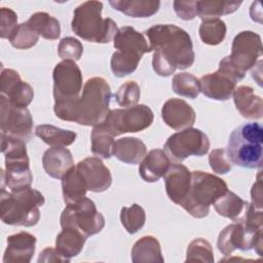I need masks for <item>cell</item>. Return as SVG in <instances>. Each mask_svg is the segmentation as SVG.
<instances>
[{"label":"cell","mask_w":263,"mask_h":263,"mask_svg":"<svg viewBox=\"0 0 263 263\" xmlns=\"http://www.w3.org/2000/svg\"><path fill=\"white\" fill-rule=\"evenodd\" d=\"M144 35L153 51V70L159 76L167 77L177 69L185 70L193 65V44L184 29L172 24H158L146 30Z\"/></svg>","instance_id":"cell-1"},{"label":"cell","mask_w":263,"mask_h":263,"mask_svg":"<svg viewBox=\"0 0 263 263\" xmlns=\"http://www.w3.org/2000/svg\"><path fill=\"white\" fill-rule=\"evenodd\" d=\"M45 202L43 194L31 186L10 192L1 188L0 214L4 224L32 227L40 219L39 206Z\"/></svg>","instance_id":"cell-2"},{"label":"cell","mask_w":263,"mask_h":263,"mask_svg":"<svg viewBox=\"0 0 263 263\" xmlns=\"http://www.w3.org/2000/svg\"><path fill=\"white\" fill-rule=\"evenodd\" d=\"M111 88L102 77L89 78L82 90V95L74 103L68 121L84 126H96L107 117L110 109Z\"/></svg>","instance_id":"cell-3"},{"label":"cell","mask_w":263,"mask_h":263,"mask_svg":"<svg viewBox=\"0 0 263 263\" xmlns=\"http://www.w3.org/2000/svg\"><path fill=\"white\" fill-rule=\"evenodd\" d=\"M226 154L232 164L245 168L262 165L263 128L259 122H248L235 127L228 139Z\"/></svg>","instance_id":"cell-4"},{"label":"cell","mask_w":263,"mask_h":263,"mask_svg":"<svg viewBox=\"0 0 263 263\" xmlns=\"http://www.w3.org/2000/svg\"><path fill=\"white\" fill-rule=\"evenodd\" d=\"M103 3L100 1H85L78 5L71 22L75 35L93 43H109L118 28L112 18L102 17Z\"/></svg>","instance_id":"cell-5"},{"label":"cell","mask_w":263,"mask_h":263,"mask_svg":"<svg viewBox=\"0 0 263 263\" xmlns=\"http://www.w3.org/2000/svg\"><path fill=\"white\" fill-rule=\"evenodd\" d=\"M113 45L116 50L112 53L110 67L113 75L118 78L132 74L143 54L151 51L146 36L129 26L118 29Z\"/></svg>","instance_id":"cell-6"},{"label":"cell","mask_w":263,"mask_h":263,"mask_svg":"<svg viewBox=\"0 0 263 263\" xmlns=\"http://www.w3.org/2000/svg\"><path fill=\"white\" fill-rule=\"evenodd\" d=\"M24 140L1 134V151L5 157V170H1V188L10 191L31 186L33 175Z\"/></svg>","instance_id":"cell-7"},{"label":"cell","mask_w":263,"mask_h":263,"mask_svg":"<svg viewBox=\"0 0 263 263\" xmlns=\"http://www.w3.org/2000/svg\"><path fill=\"white\" fill-rule=\"evenodd\" d=\"M228 190L225 181L202 171L191 172V185L187 196L179 204L194 218L206 217L210 206Z\"/></svg>","instance_id":"cell-8"},{"label":"cell","mask_w":263,"mask_h":263,"mask_svg":"<svg viewBox=\"0 0 263 263\" xmlns=\"http://www.w3.org/2000/svg\"><path fill=\"white\" fill-rule=\"evenodd\" d=\"M53 79V111L57 117L68 121L72 106L82 89V74L75 62L63 61L55 65Z\"/></svg>","instance_id":"cell-9"},{"label":"cell","mask_w":263,"mask_h":263,"mask_svg":"<svg viewBox=\"0 0 263 263\" xmlns=\"http://www.w3.org/2000/svg\"><path fill=\"white\" fill-rule=\"evenodd\" d=\"M154 119L152 110L146 105H135L110 110L105 120L93 126L98 130L117 137L125 133H137L149 127Z\"/></svg>","instance_id":"cell-10"},{"label":"cell","mask_w":263,"mask_h":263,"mask_svg":"<svg viewBox=\"0 0 263 263\" xmlns=\"http://www.w3.org/2000/svg\"><path fill=\"white\" fill-rule=\"evenodd\" d=\"M61 227H74L86 237L102 231L105 226L104 216L97 210L95 202L83 197L75 202L68 203L61 215Z\"/></svg>","instance_id":"cell-11"},{"label":"cell","mask_w":263,"mask_h":263,"mask_svg":"<svg viewBox=\"0 0 263 263\" xmlns=\"http://www.w3.org/2000/svg\"><path fill=\"white\" fill-rule=\"evenodd\" d=\"M163 148L170 159L181 162L191 155H205L210 149V141L200 129L189 127L168 137Z\"/></svg>","instance_id":"cell-12"},{"label":"cell","mask_w":263,"mask_h":263,"mask_svg":"<svg viewBox=\"0 0 263 263\" xmlns=\"http://www.w3.org/2000/svg\"><path fill=\"white\" fill-rule=\"evenodd\" d=\"M263 47L260 35L253 31L238 33L232 42L231 53L227 60L232 68L242 77L252 69L262 55Z\"/></svg>","instance_id":"cell-13"},{"label":"cell","mask_w":263,"mask_h":263,"mask_svg":"<svg viewBox=\"0 0 263 263\" xmlns=\"http://www.w3.org/2000/svg\"><path fill=\"white\" fill-rule=\"evenodd\" d=\"M217 247L224 256L231 255L235 250H255L259 256H262V229L251 231L241 223L234 222L220 232Z\"/></svg>","instance_id":"cell-14"},{"label":"cell","mask_w":263,"mask_h":263,"mask_svg":"<svg viewBox=\"0 0 263 263\" xmlns=\"http://www.w3.org/2000/svg\"><path fill=\"white\" fill-rule=\"evenodd\" d=\"M1 134L28 142L33 136V118L27 108L15 107L4 96H0Z\"/></svg>","instance_id":"cell-15"},{"label":"cell","mask_w":263,"mask_h":263,"mask_svg":"<svg viewBox=\"0 0 263 263\" xmlns=\"http://www.w3.org/2000/svg\"><path fill=\"white\" fill-rule=\"evenodd\" d=\"M0 91L10 104L20 108H27L34 98L33 87L23 81L20 74L13 69H2Z\"/></svg>","instance_id":"cell-16"},{"label":"cell","mask_w":263,"mask_h":263,"mask_svg":"<svg viewBox=\"0 0 263 263\" xmlns=\"http://www.w3.org/2000/svg\"><path fill=\"white\" fill-rule=\"evenodd\" d=\"M75 166L81 175L87 190L99 193L106 191L111 186L112 176L110 170L99 157H86Z\"/></svg>","instance_id":"cell-17"},{"label":"cell","mask_w":263,"mask_h":263,"mask_svg":"<svg viewBox=\"0 0 263 263\" xmlns=\"http://www.w3.org/2000/svg\"><path fill=\"white\" fill-rule=\"evenodd\" d=\"M161 117L166 125L181 130L192 127L196 114L194 109L182 99H168L162 106Z\"/></svg>","instance_id":"cell-18"},{"label":"cell","mask_w":263,"mask_h":263,"mask_svg":"<svg viewBox=\"0 0 263 263\" xmlns=\"http://www.w3.org/2000/svg\"><path fill=\"white\" fill-rule=\"evenodd\" d=\"M3 263H29L35 253L36 237L26 231L7 237Z\"/></svg>","instance_id":"cell-19"},{"label":"cell","mask_w":263,"mask_h":263,"mask_svg":"<svg viewBox=\"0 0 263 263\" xmlns=\"http://www.w3.org/2000/svg\"><path fill=\"white\" fill-rule=\"evenodd\" d=\"M163 179L168 198L176 204H180L189 192L191 172L184 164L174 163L170 165Z\"/></svg>","instance_id":"cell-20"},{"label":"cell","mask_w":263,"mask_h":263,"mask_svg":"<svg viewBox=\"0 0 263 263\" xmlns=\"http://www.w3.org/2000/svg\"><path fill=\"white\" fill-rule=\"evenodd\" d=\"M200 91L216 101L229 100L236 87V81L219 69L214 73L203 75L200 79Z\"/></svg>","instance_id":"cell-21"},{"label":"cell","mask_w":263,"mask_h":263,"mask_svg":"<svg viewBox=\"0 0 263 263\" xmlns=\"http://www.w3.org/2000/svg\"><path fill=\"white\" fill-rule=\"evenodd\" d=\"M42 165L49 177L62 179L74 166V160L71 151L66 147H51L44 152Z\"/></svg>","instance_id":"cell-22"},{"label":"cell","mask_w":263,"mask_h":263,"mask_svg":"<svg viewBox=\"0 0 263 263\" xmlns=\"http://www.w3.org/2000/svg\"><path fill=\"white\" fill-rule=\"evenodd\" d=\"M170 165L171 159L166 153L161 149H153L140 162L139 174L144 181L154 183L165 175Z\"/></svg>","instance_id":"cell-23"},{"label":"cell","mask_w":263,"mask_h":263,"mask_svg":"<svg viewBox=\"0 0 263 263\" xmlns=\"http://www.w3.org/2000/svg\"><path fill=\"white\" fill-rule=\"evenodd\" d=\"M233 101L240 115L248 119H260L263 115V102L261 97L256 96L254 89L248 85L235 87Z\"/></svg>","instance_id":"cell-24"},{"label":"cell","mask_w":263,"mask_h":263,"mask_svg":"<svg viewBox=\"0 0 263 263\" xmlns=\"http://www.w3.org/2000/svg\"><path fill=\"white\" fill-rule=\"evenodd\" d=\"M147 154V147L142 140L135 137H125L116 140L113 144L112 155L128 164H138Z\"/></svg>","instance_id":"cell-25"},{"label":"cell","mask_w":263,"mask_h":263,"mask_svg":"<svg viewBox=\"0 0 263 263\" xmlns=\"http://www.w3.org/2000/svg\"><path fill=\"white\" fill-rule=\"evenodd\" d=\"M249 203L234 192L227 190L215 200L213 205L220 216L231 219L233 222H241L248 211Z\"/></svg>","instance_id":"cell-26"},{"label":"cell","mask_w":263,"mask_h":263,"mask_svg":"<svg viewBox=\"0 0 263 263\" xmlns=\"http://www.w3.org/2000/svg\"><path fill=\"white\" fill-rule=\"evenodd\" d=\"M62 229L55 239V249L63 257L70 260L79 255L87 237L74 227H65Z\"/></svg>","instance_id":"cell-27"},{"label":"cell","mask_w":263,"mask_h":263,"mask_svg":"<svg viewBox=\"0 0 263 263\" xmlns=\"http://www.w3.org/2000/svg\"><path fill=\"white\" fill-rule=\"evenodd\" d=\"M134 263L164 262L159 241L152 235H146L137 240L132 249Z\"/></svg>","instance_id":"cell-28"},{"label":"cell","mask_w":263,"mask_h":263,"mask_svg":"<svg viewBox=\"0 0 263 263\" xmlns=\"http://www.w3.org/2000/svg\"><path fill=\"white\" fill-rule=\"evenodd\" d=\"M109 4L132 17H150L160 7V2L153 0H110Z\"/></svg>","instance_id":"cell-29"},{"label":"cell","mask_w":263,"mask_h":263,"mask_svg":"<svg viewBox=\"0 0 263 263\" xmlns=\"http://www.w3.org/2000/svg\"><path fill=\"white\" fill-rule=\"evenodd\" d=\"M241 1H224V0H204L196 1V15L202 21L210 18H219L221 15L233 13L241 5Z\"/></svg>","instance_id":"cell-30"},{"label":"cell","mask_w":263,"mask_h":263,"mask_svg":"<svg viewBox=\"0 0 263 263\" xmlns=\"http://www.w3.org/2000/svg\"><path fill=\"white\" fill-rule=\"evenodd\" d=\"M35 135L50 147H67L76 140L75 132L63 129L51 124L37 125Z\"/></svg>","instance_id":"cell-31"},{"label":"cell","mask_w":263,"mask_h":263,"mask_svg":"<svg viewBox=\"0 0 263 263\" xmlns=\"http://www.w3.org/2000/svg\"><path fill=\"white\" fill-rule=\"evenodd\" d=\"M61 180L63 198L66 204L85 197L87 188L75 165L71 167Z\"/></svg>","instance_id":"cell-32"},{"label":"cell","mask_w":263,"mask_h":263,"mask_svg":"<svg viewBox=\"0 0 263 263\" xmlns=\"http://www.w3.org/2000/svg\"><path fill=\"white\" fill-rule=\"evenodd\" d=\"M26 23L39 36L45 39L55 40L61 35L60 22L47 12H35L30 16V18Z\"/></svg>","instance_id":"cell-33"},{"label":"cell","mask_w":263,"mask_h":263,"mask_svg":"<svg viewBox=\"0 0 263 263\" xmlns=\"http://www.w3.org/2000/svg\"><path fill=\"white\" fill-rule=\"evenodd\" d=\"M226 25L220 18L203 20L199 26V37L209 45L220 44L226 36Z\"/></svg>","instance_id":"cell-34"},{"label":"cell","mask_w":263,"mask_h":263,"mask_svg":"<svg viewBox=\"0 0 263 263\" xmlns=\"http://www.w3.org/2000/svg\"><path fill=\"white\" fill-rule=\"evenodd\" d=\"M172 88L181 97L195 99L200 92V81L190 73H178L173 77Z\"/></svg>","instance_id":"cell-35"},{"label":"cell","mask_w":263,"mask_h":263,"mask_svg":"<svg viewBox=\"0 0 263 263\" xmlns=\"http://www.w3.org/2000/svg\"><path fill=\"white\" fill-rule=\"evenodd\" d=\"M120 221L125 230L134 234L138 232L146 222V214L144 209L134 203L130 206H123L120 211Z\"/></svg>","instance_id":"cell-36"},{"label":"cell","mask_w":263,"mask_h":263,"mask_svg":"<svg viewBox=\"0 0 263 263\" xmlns=\"http://www.w3.org/2000/svg\"><path fill=\"white\" fill-rule=\"evenodd\" d=\"M8 40L17 49H29L38 42L39 35L27 23H22L12 31Z\"/></svg>","instance_id":"cell-37"},{"label":"cell","mask_w":263,"mask_h":263,"mask_svg":"<svg viewBox=\"0 0 263 263\" xmlns=\"http://www.w3.org/2000/svg\"><path fill=\"white\" fill-rule=\"evenodd\" d=\"M186 262H193V261H201V262H214V253L211 243L201 238L193 239L187 248L186 252Z\"/></svg>","instance_id":"cell-38"},{"label":"cell","mask_w":263,"mask_h":263,"mask_svg":"<svg viewBox=\"0 0 263 263\" xmlns=\"http://www.w3.org/2000/svg\"><path fill=\"white\" fill-rule=\"evenodd\" d=\"M91 152L104 159L110 158L112 156V148L114 144V138L106 133L92 128L91 130Z\"/></svg>","instance_id":"cell-39"},{"label":"cell","mask_w":263,"mask_h":263,"mask_svg":"<svg viewBox=\"0 0 263 263\" xmlns=\"http://www.w3.org/2000/svg\"><path fill=\"white\" fill-rule=\"evenodd\" d=\"M114 97L119 106L123 108L133 107L137 105L140 100V86L136 81H126L118 88Z\"/></svg>","instance_id":"cell-40"},{"label":"cell","mask_w":263,"mask_h":263,"mask_svg":"<svg viewBox=\"0 0 263 263\" xmlns=\"http://www.w3.org/2000/svg\"><path fill=\"white\" fill-rule=\"evenodd\" d=\"M83 53L82 43L74 37L63 38L58 46V54L63 61H78Z\"/></svg>","instance_id":"cell-41"},{"label":"cell","mask_w":263,"mask_h":263,"mask_svg":"<svg viewBox=\"0 0 263 263\" xmlns=\"http://www.w3.org/2000/svg\"><path fill=\"white\" fill-rule=\"evenodd\" d=\"M209 163L214 173L224 175L231 171L232 163L229 161L226 150L222 148L214 149L209 155Z\"/></svg>","instance_id":"cell-42"},{"label":"cell","mask_w":263,"mask_h":263,"mask_svg":"<svg viewBox=\"0 0 263 263\" xmlns=\"http://www.w3.org/2000/svg\"><path fill=\"white\" fill-rule=\"evenodd\" d=\"M17 26V14L10 8L1 7L0 9V37L8 39L12 31Z\"/></svg>","instance_id":"cell-43"},{"label":"cell","mask_w":263,"mask_h":263,"mask_svg":"<svg viewBox=\"0 0 263 263\" xmlns=\"http://www.w3.org/2000/svg\"><path fill=\"white\" fill-rule=\"evenodd\" d=\"M195 3L196 1H174V10L180 18L190 21L196 16Z\"/></svg>","instance_id":"cell-44"},{"label":"cell","mask_w":263,"mask_h":263,"mask_svg":"<svg viewBox=\"0 0 263 263\" xmlns=\"http://www.w3.org/2000/svg\"><path fill=\"white\" fill-rule=\"evenodd\" d=\"M37 261H38V263H41V262H44V263H48V262H70V260L63 257L55 248H46V249H44L40 253Z\"/></svg>","instance_id":"cell-45"},{"label":"cell","mask_w":263,"mask_h":263,"mask_svg":"<svg viewBox=\"0 0 263 263\" xmlns=\"http://www.w3.org/2000/svg\"><path fill=\"white\" fill-rule=\"evenodd\" d=\"M262 179H261V172L258 173L256 182L254 183L251 189V198L252 204L257 209H262Z\"/></svg>","instance_id":"cell-46"},{"label":"cell","mask_w":263,"mask_h":263,"mask_svg":"<svg viewBox=\"0 0 263 263\" xmlns=\"http://www.w3.org/2000/svg\"><path fill=\"white\" fill-rule=\"evenodd\" d=\"M250 15L254 22H258L260 24L262 23V9L260 2L256 1L252 3L250 8Z\"/></svg>","instance_id":"cell-47"}]
</instances>
